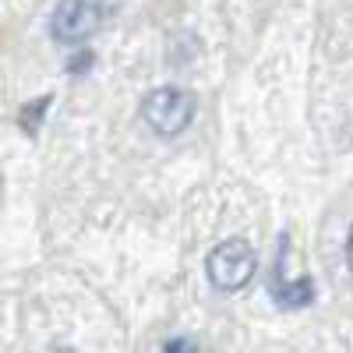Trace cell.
Returning <instances> with one entry per match:
<instances>
[{"instance_id": "3", "label": "cell", "mask_w": 353, "mask_h": 353, "mask_svg": "<svg viewBox=\"0 0 353 353\" xmlns=\"http://www.w3.org/2000/svg\"><path fill=\"white\" fill-rule=\"evenodd\" d=\"M99 21L103 18H99V8L92 0H61L53 18H50V32L68 46H78V43L96 36Z\"/></svg>"}, {"instance_id": "7", "label": "cell", "mask_w": 353, "mask_h": 353, "mask_svg": "<svg viewBox=\"0 0 353 353\" xmlns=\"http://www.w3.org/2000/svg\"><path fill=\"white\" fill-rule=\"evenodd\" d=\"M57 353H74V350H57Z\"/></svg>"}, {"instance_id": "5", "label": "cell", "mask_w": 353, "mask_h": 353, "mask_svg": "<svg viewBox=\"0 0 353 353\" xmlns=\"http://www.w3.org/2000/svg\"><path fill=\"white\" fill-rule=\"evenodd\" d=\"M163 353H198V350H194L191 339H170V343L163 346Z\"/></svg>"}, {"instance_id": "2", "label": "cell", "mask_w": 353, "mask_h": 353, "mask_svg": "<svg viewBox=\"0 0 353 353\" xmlns=\"http://www.w3.org/2000/svg\"><path fill=\"white\" fill-rule=\"evenodd\" d=\"M141 117L145 124H149L156 134H181L191 117H194V96L188 92V88H176V85H163L156 88V92L145 96L141 103Z\"/></svg>"}, {"instance_id": "4", "label": "cell", "mask_w": 353, "mask_h": 353, "mask_svg": "<svg viewBox=\"0 0 353 353\" xmlns=\"http://www.w3.org/2000/svg\"><path fill=\"white\" fill-rule=\"evenodd\" d=\"M269 286H272V297H276L283 307H304V304H311V301H314V283H311L307 276H301V279H286L283 258L276 261Z\"/></svg>"}, {"instance_id": "6", "label": "cell", "mask_w": 353, "mask_h": 353, "mask_svg": "<svg viewBox=\"0 0 353 353\" xmlns=\"http://www.w3.org/2000/svg\"><path fill=\"white\" fill-rule=\"evenodd\" d=\"M346 261H350V269H353V230H350V237H346Z\"/></svg>"}, {"instance_id": "1", "label": "cell", "mask_w": 353, "mask_h": 353, "mask_svg": "<svg viewBox=\"0 0 353 353\" xmlns=\"http://www.w3.org/2000/svg\"><path fill=\"white\" fill-rule=\"evenodd\" d=\"M258 269V258L251 251L248 241L241 237H233V241H223L212 248V254L205 258V272H209L212 286L223 290V293H233V290H244L251 283Z\"/></svg>"}]
</instances>
